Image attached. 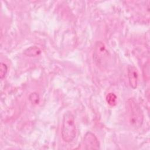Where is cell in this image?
Returning <instances> with one entry per match:
<instances>
[{
  "label": "cell",
  "mask_w": 150,
  "mask_h": 150,
  "mask_svg": "<svg viewBox=\"0 0 150 150\" xmlns=\"http://www.w3.org/2000/svg\"><path fill=\"white\" fill-rule=\"evenodd\" d=\"M8 71V67L6 64L4 63H1L0 66V77L1 79L5 77Z\"/></svg>",
  "instance_id": "cell-8"
},
{
  "label": "cell",
  "mask_w": 150,
  "mask_h": 150,
  "mask_svg": "<svg viewBox=\"0 0 150 150\" xmlns=\"http://www.w3.org/2000/svg\"><path fill=\"white\" fill-rule=\"evenodd\" d=\"M106 101L111 106H114L117 103V96L113 93H108L106 96Z\"/></svg>",
  "instance_id": "cell-7"
},
{
  "label": "cell",
  "mask_w": 150,
  "mask_h": 150,
  "mask_svg": "<svg viewBox=\"0 0 150 150\" xmlns=\"http://www.w3.org/2000/svg\"><path fill=\"white\" fill-rule=\"evenodd\" d=\"M62 137L64 141L70 142L76 135V127L74 117L70 111L64 113L62 127Z\"/></svg>",
  "instance_id": "cell-1"
},
{
  "label": "cell",
  "mask_w": 150,
  "mask_h": 150,
  "mask_svg": "<svg viewBox=\"0 0 150 150\" xmlns=\"http://www.w3.org/2000/svg\"><path fill=\"white\" fill-rule=\"evenodd\" d=\"M128 77L130 86L135 89L137 87L138 75L137 69L133 66H129L128 67Z\"/></svg>",
  "instance_id": "cell-5"
},
{
  "label": "cell",
  "mask_w": 150,
  "mask_h": 150,
  "mask_svg": "<svg viewBox=\"0 0 150 150\" xmlns=\"http://www.w3.org/2000/svg\"><path fill=\"white\" fill-rule=\"evenodd\" d=\"M39 96L36 93H32L29 96V100L33 104H39Z\"/></svg>",
  "instance_id": "cell-9"
},
{
  "label": "cell",
  "mask_w": 150,
  "mask_h": 150,
  "mask_svg": "<svg viewBox=\"0 0 150 150\" xmlns=\"http://www.w3.org/2000/svg\"><path fill=\"white\" fill-rule=\"evenodd\" d=\"M127 110L130 124L135 128L140 127L143 122L142 111L133 98H129L126 103Z\"/></svg>",
  "instance_id": "cell-2"
},
{
  "label": "cell",
  "mask_w": 150,
  "mask_h": 150,
  "mask_svg": "<svg viewBox=\"0 0 150 150\" xmlns=\"http://www.w3.org/2000/svg\"><path fill=\"white\" fill-rule=\"evenodd\" d=\"M83 145L86 149H98L100 148V143L96 136L91 132H87L83 141Z\"/></svg>",
  "instance_id": "cell-4"
},
{
  "label": "cell",
  "mask_w": 150,
  "mask_h": 150,
  "mask_svg": "<svg viewBox=\"0 0 150 150\" xmlns=\"http://www.w3.org/2000/svg\"><path fill=\"white\" fill-rule=\"evenodd\" d=\"M108 57V52L104 43L101 41L96 42L93 52V59L98 66H103Z\"/></svg>",
  "instance_id": "cell-3"
},
{
  "label": "cell",
  "mask_w": 150,
  "mask_h": 150,
  "mask_svg": "<svg viewBox=\"0 0 150 150\" xmlns=\"http://www.w3.org/2000/svg\"><path fill=\"white\" fill-rule=\"evenodd\" d=\"M40 53V49L36 46H30L24 51V54L29 57H35L39 55Z\"/></svg>",
  "instance_id": "cell-6"
}]
</instances>
